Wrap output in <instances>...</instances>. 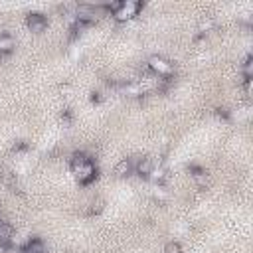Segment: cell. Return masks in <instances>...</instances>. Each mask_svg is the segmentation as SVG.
<instances>
[{
	"mask_svg": "<svg viewBox=\"0 0 253 253\" xmlns=\"http://www.w3.org/2000/svg\"><path fill=\"white\" fill-rule=\"evenodd\" d=\"M132 162H134V174H138L140 178H150L154 170V160L150 156H136Z\"/></svg>",
	"mask_w": 253,
	"mask_h": 253,
	"instance_id": "obj_5",
	"label": "cell"
},
{
	"mask_svg": "<svg viewBox=\"0 0 253 253\" xmlns=\"http://www.w3.org/2000/svg\"><path fill=\"white\" fill-rule=\"evenodd\" d=\"M241 69H243V79H251V77H253V57H251V55L245 57Z\"/></svg>",
	"mask_w": 253,
	"mask_h": 253,
	"instance_id": "obj_11",
	"label": "cell"
},
{
	"mask_svg": "<svg viewBox=\"0 0 253 253\" xmlns=\"http://www.w3.org/2000/svg\"><path fill=\"white\" fill-rule=\"evenodd\" d=\"M26 26H28L30 32L42 34V32H45V28H47V18H45L43 14H40V12H32V14H28V18H26Z\"/></svg>",
	"mask_w": 253,
	"mask_h": 253,
	"instance_id": "obj_4",
	"label": "cell"
},
{
	"mask_svg": "<svg viewBox=\"0 0 253 253\" xmlns=\"http://www.w3.org/2000/svg\"><path fill=\"white\" fill-rule=\"evenodd\" d=\"M132 172H134V162H132V158H123V160L115 166V174H117L119 178L130 176Z\"/></svg>",
	"mask_w": 253,
	"mask_h": 253,
	"instance_id": "obj_6",
	"label": "cell"
},
{
	"mask_svg": "<svg viewBox=\"0 0 253 253\" xmlns=\"http://www.w3.org/2000/svg\"><path fill=\"white\" fill-rule=\"evenodd\" d=\"M105 12H109L117 22H128L134 16H138V12L142 10L140 2H132V0H123V2H111V4H103Z\"/></svg>",
	"mask_w": 253,
	"mask_h": 253,
	"instance_id": "obj_2",
	"label": "cell"
},
{
	"mask_svg": "<svg viewBox=\"0 0 253 253\" xmlns=\"http://www.w3.org/2000/svg\"><path fill=\"white\" fill-rule=\"evenodd\" d=\"M12 239H14V229H12V225L0 221V247H8V245L12 243Z\"/></svg>",
	"mask_w": 253,
	"mask_h": 253,
	"instance_id": "obj_8",
	"label": "cell"
},
{
	"mask_svg": "<svg viewBox=\"0 0 253 253\" xmlns=\"http://www.w3.org/2000/svg\"><path fill=\"white\" fill-rule=\"evenodd\" d=\"M22 253H45V245L40 237H30L22 247Z\"/></svg>",
	"mask_w": 253,
	"mask_h": 253,
	"instance_id": "obj_7",
	"label": "cell"
},
{
	"mask_svg": "<svg viewBox=\"0 0 253 253\" xmlns=\"http://www.w3.org/2000/svg\"><path fill=\"white\" fill-rule=\"evenodd\" d=\"M146 67L158 79H172V75H174V65L162 55H150L146 61Z\"/></svg>",
	"mask_w": 253,
	"mask_h": 253,
	"instance_id": "obj_3",
	"label": "cell"
},
{
	"mask_svg": "<svg viewBox=\"0 0 253 253\" xmlns=\"http://www.w3.org/2000/svg\"><path fill=\"white\" fill-rule=\"evenodd\" d=\"M164 253H184V251H182V245L178 241H168L164 245Z\"/></svg>",
	"mask_w": 253,
	"mask_h": 253,
	"instance_id": "obj_12",
	"label": "cell"
},
{
	"mask_svg": "<svg viewBox=\"0 0 253 253\" xmlns=\"http://www.w3.org/2000/svg\"><path fill=\"white\" fill-rule=\"evenodd\" d=\"M91 101H93V103H99V101H101V93H93Z\"/></svg>",
	"mask_w": 253,
	"mask_h": 253,
	"instance_id": "obj_13",
	"label": "cell"
},
{
	"mask_svg": "<svg viewBox=\"0 0 253 253\" xmlns=\"http://www.w3.org/2000/svg\"><path fill=\"white\" fill-rule=\"evenodd\" d=\"M103 208H105V202H103L101 198H97V200H93V202L89 204L87 213H89V215H97V213H101V211H103Z\"/></svg>",
	"mask_w": 253,
	"mask_h": 253,
	"instance_id": "obj_10",
	"label": "cell"
},
{
	"mask_svg": "<svg viewBox=\"0 0 253 253\" xmlns=\"http://www.w3.org/2000/svg\"><path fill=\"white\" fill-rule=\"evenodd\" d=\"M69 166H71V172L75 174L77 182H79V184H83V186L91 184V182L97 178V168H95L93 160H91L87 154H83V152L73 154V156H71Z\"/></svg>",
	"mask_w": 253,
	"mask_h": 253,
	"instance_id": "obj_1",
	"label": "cell"
},
{
	"mask_svg": "<svg viewBox=\"0 0 253 253\" xmlns=\"http://www.w3.org/2000/svg\"><path fill=\"white\" fill-rule=\"evenodd\" d=\"M14 38L10 36V34H6V32H0V55H6V53H10L12 49H14Z\"/></svg>",
	"mask_w": 253,
	"mask_h": 253,
	"instance_id": "obj_9",
	"label": "cell"
}]
</instances>
